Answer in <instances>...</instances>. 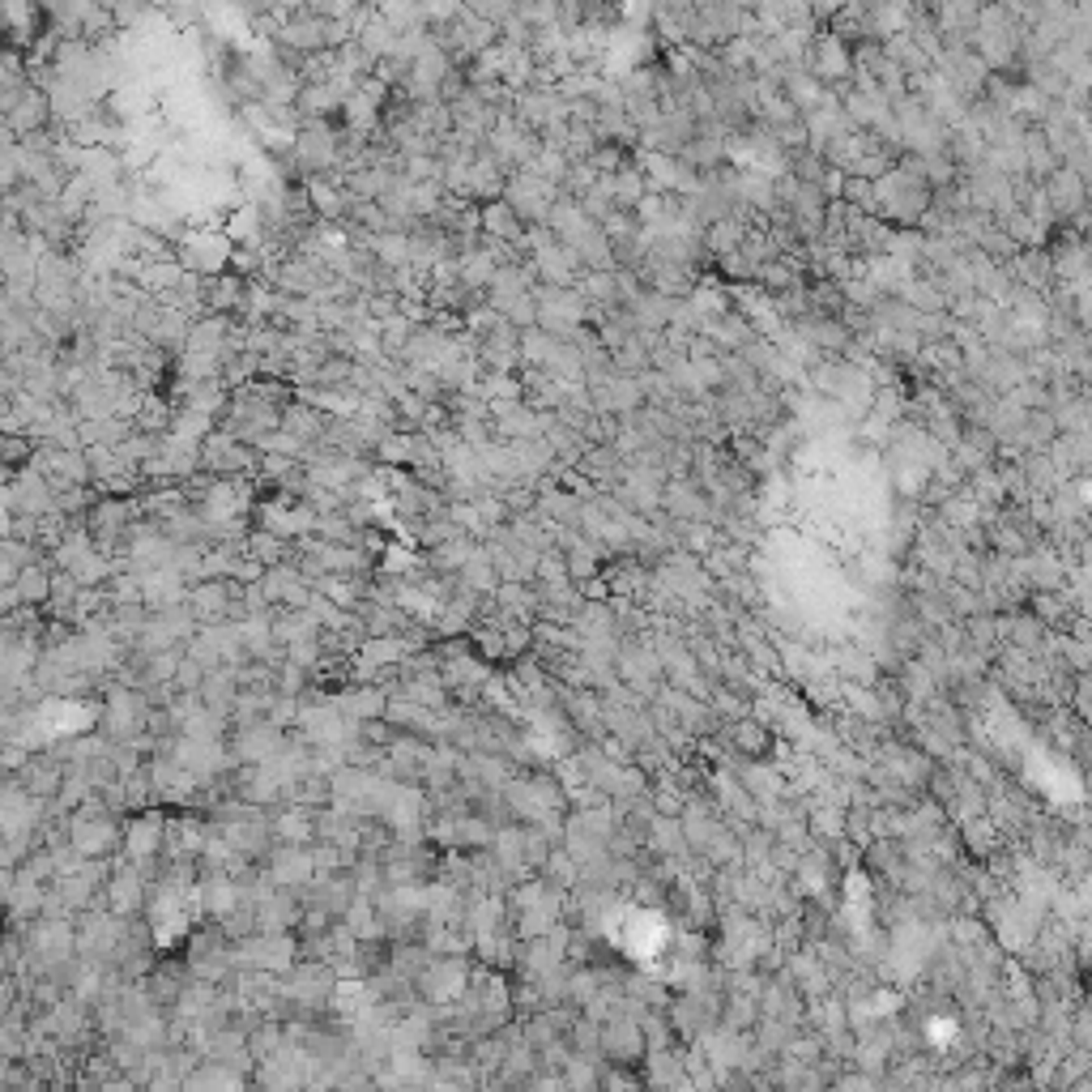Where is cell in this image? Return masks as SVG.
<instances>
[{"instance_id":"6da1fadb","label":"cell","mask_w":1092,"mask_h":1092,"mask_svg":"<svg viewBox=\"0 0 1092 1092\" xmlns=\"http://www.w3.org/2000/svg\"><path fill=\"white\" fill-rule=\"evenodd\" d=\"M235 261V248H231V235L227 231H214V227H192V231L179 235V265L188 273H201V278H218L227 265Z\"/></svg>"},{"instance_id":"52a82bcc","label":"cell","mask_w":1092,"mask_h":1092,"mask_svg":"<svg viewBox=\"0 0 1092 1092\" xmlns=\"http://www.w3.org/2000/svg\"><path fill=\"white\" fill-rule=\"evenodd\" d=\"M738 743H743V747H764V734H760V725H751V722L738 725Z\"/></svg>"},{"instance_id":"3957f363","label":"cell","mask_w":1092,"mask_h":1092,"mask_svg":"<svg viewBox=\"0 0 1092 1092\" xmlns=\"http://www.w3.org/2000/svg\"><path fill=\"white\" fill-rule=\"evenodd\" d=\"M162 837H167L162 819H158V815H141L133 824V832H128V853H133V858H154L158 845H162Z\"/></svg>"},{"instance_id":"9c48e42d","label":"cell","mask_w":1092,"mask_h":1092,"mask_svg":"<svg viewBox=\"0 0 1092 1092\" xmlns=\"http://www.w3.org/2000/svg\"><path fill=\"white\" fill-rule=\"evenodd\" d=\"M304 9H312V13H325V9H329V0H304Z\"/></svg>"},{"instance_id":"5b68a950","label":"cell","mask_w":1092,"mask_h":1092,"mask_svg":"<svg viewBox=\"0 0 1092 1092\" xmlns=\"http://www.w3.org/2000/svg\"><path fill=\"white\" fill-rule=\"evenodd\" d=\"M107 896H111V909L124 914V909H133V901H141V879H136L133 871H124L116 883H111V892Z\"/></svg>"},{"instance_id":"277c9868","label":"cell","mask_w":1092,"mask_h":1092,"mask_svg":"<svg viewBox=\"0 0 1092 1092\" xmlns=\"http://www.w3.org/2000/svg\"><path fill=\"white\" fill-rule=\"evenodd\" d=\"M201 904H205L210 914H231L235 904H240V888H231V883L218 875V879L201 883Z\"/></svg>"},{"instance_id":"7a4b0ae2","label":"cell","mask_w":1092,"mask_h":1092,"mask_svg":"<svg viewBox=\"0 0 1092 1092\" xmlns=\"http://www.w3.org/2000/svg\"><path fill=\"white\" fill-rule=\"evenodd\" d=\"M807 69L819 77L824 85H845L853 73H858V60H853V47L845 34L828 31L819 34V39H811V52H807Z\"/></svg>"},{"instance_id":"ba28073f","label":"cell","mask_w":1092,"mask_h":1092,"mask_svg":"<svg viewBox=\"0 0 1092 1092\" xmlns=\"http://www.w3.org/2000/svg\"><path fill=\"white\" fill-rule=\"evenodd\" d=\"M448 982H462V965H452ZM431 986H444V968H436V973H431ZM431 994H436V998H448V990H431Z\"/></svg>"},{"instance_id":"8992f818","label":"cell","mask_w":1092,"mask_h":1092,"mask_svg":"<svg viewBox=\"0 0 1092 1092\" xmlns=\"http://www.w3.org/2000/svg\"><path fill=\"white\" fill-rule=\"evenodd\" d=\"M307 832H312V819H304V815L278 819V837H286V840H307Z\"/></svg>"}]
</instances>
